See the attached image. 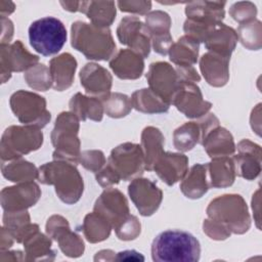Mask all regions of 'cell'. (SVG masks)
Returning <instances> with one entry per match:
<instances>
[{
  "label": "cell",
  "instance_id": "1",
  "mask_svg": "<svg viewBox=\"0 0 262 262\" xmlns=\"http://www.w3.org/2000/svg\"><path fill=\"white\" fill-rule=\"evenodd\" d=\"M200 256V242L188 231L168 229L151 244V258L156 262H195Z\"/></svg>",
  "mask_w": 262,
  "mask_h": 262
},
{
  "label": "cell",
  "instance_id": "2",
  "mask_svg": "<svg viewBox=\"0 0 262 262\" xmlns=\"http://www.w3.org/2000/svg\"><path fill=\"white\" fill-rule=\"evenodd\" d=\"M76 166L70 162L53 160L38 168L37 179L42 184L53 185L58 199L64 204H76L84 191V181Z\"/></svg>",
  "mask_w": 262,
  "mask_h": 262
},
{
  "label": "cell",
  "instance_id": "3",
  "mask_svg": "<svg viewBox=\"0 0 262 262\" xmlns=\"http://www.w3.org/2000/svg\"><path fill=\"white\" fill-rule=\"evenodd\" d=\"M71 44L90 60H111L116 53V43L108 28H98L82 20L71 26Z\"/></svg>",
  "mask_w": 262,
  "mask_h": 262
},
{
  "label": "cell",
  "instance_id": "4",
  "mask_svg": "<svg viewBox=\"0 0 262 262\" xmlns=\"http://www.w3.org/2000/svg\"><path fill=\"white\" fill-rule=\"evenodd\" d=\"M206 213L208 218L234 234H244L251 227L249 209L241 194L226 193L215 198L209 203Z\"/></svg>",
  "mask_w": 262,
  "mask_h": 262
},
{
  "label": "cell",
  "instance_id": "5",
  "mask_svg": "<svg viewBox=\"0 0 262 262\" xmlns=\"http://www.w3.org/2000/svg\"><path fill=\"white\" fill-rule=\"evenodd\" d=\"M80 120L72 112H61L51 131V143L54 146L52 158L55 161H66L77 165L80 161L81 141L78 133Z\"/></svg>",
  "mask_w": 262,
  "mask_h": 262
},
{
  "label": "cell",
  "instance_id": "6",
  "mask_svg": "<svg viewBox=\"0 0 262 262\" xmlns=\"http://www.w3.org/2000/svg\"><path fill=\"white\" fill-rule=\"evenodd\" d=\"M43 143L41 129L30 125H12L5 129L0 141L1 162L19 159L35 151Z\"/></svg>",
  "mask_w": 262,
  "mask_h": 262
},
{
  "label": "cell",
  "instance_id": "7",
  "mask_svg": "<svg viewBox=\"0 0 262 262\" xmlns=\"http://www.w3.org/2000/svg\"><path fill=\"white\" fill-rule=\"evenodd\" d=\"M67 29L56 17L45 16L37 19L29 27V40L33 49L50 56L58 53L67 42Z\"/></svg>",
  "mask_w": 262,
  "mask_h": 262
},
{
  "label": "cell",
  "instance_id": "8",
  "mask_svg": "<svg viewBox=\"0 0 262 262\" xmlns=\"http://www.w3.org/2000/svg\"><path fill=\"white\" fill-rule=\"evenodd\" d=\"M9 104L14 116L24 125L42 129L51 119V114L46 106V99L38 93L17 90L10 96Z\"/></svg>",
  "mask_w": 262,
  "mask_h": 262
},
{
  "label": "cell",
  "instance_id": "9",
  "mask_svg": "<svg viewBox=\"0 0 262 262\" xmlns=\"http://www.w3.org/2000/svg\"><path fill=\"white\" fill-rule=\"evenodd\" d=\"M106 164L115 171L120 180L124 181L141 177L145 170L142 148L133 142H124L116 146L111 151Z\"/></svg>",
  "mask_w": 262,
  "mask_h": 262
},
{
  "label": "cell",
  "instance_id": "10",
  "mask_svg": "<svg viewBox=\"0 0 262 262\" xmlns=\"http://www.w3.org/2000/svg\"><path fill=\"white\" fill-rule=\"evenodd\" d=\"M38 63L39 56L31 53L21 41L16 40L13 43L0 44V74L2 84L10 79L11 73L27 72Z\"/></svg>",
  "mask_w": 262,
  "mask_h": 262
},
{
  "label": "cell",
  "instance_id": "11",
  "mask_svg": "<svg viewBox=\"0 0 262 262\" xmlns=\"http://www.w3.org/2000/svg\"><path fill=\"white\" fill-rule=\"evenodd\" d=\"M46 234L58 244L60 251L70 258L83 255L85 245L82 237L71 230L68 220L61 215H52L45 225Z\"/></svg>",
  "mask_w": 262,
  "mask_h": 262
},
{
  "label": "cell",
  "instance_id": "12",
  "mask_svg": "<svg viewBox=\"0 0 262 262\" xmlns=\"http://www.w3.org/2000/svg\"><path fill=\"white\" fill-rule=\"evenodd\" d=\"M117 37L121 44L128 46L143 58L149 55L151 39L145 24L139 17H123L117 28Z\"/></svg>",
  "mask_w": 262,
  "mask_h": 262
},
{
  "label": "cell",
  "instance_id": "13",
  "mask_svg": "<svg viewBox=\"0 0 262 262\" xmlns=\"http://www.w3.org/2000/svg\"><path fill=\"white\" fill-rule=\"evenodd\" d=\"M171 104L190 119L203 117L212 107V103L204 99L203 93L195 83L183 81H180V85L172 98Z\"/></svg>",
  "mask_w": 262,
  "mask_h": 262
},
{
  "label": "cell",
  "instance_id": "14",
  "mask_svg": "<svg viewBox=\"0 0 262 262\" xmlns=\"http://www.w3.org/2000/svg\"><path fill=\"white\" fill-rule=\"evenodd\" d=\"M145 77L149 89L171 105L172 98L180 85L175 68L166 61L152 62Z\"/></svg>",
  "mask_w": 262,
  "mask_h": 262
},
{
  "label": "cell",
  "instance_id": "15",
  "mask_svg": "<svg viewBox=\"0 0 262 262\" xmlns=\"http://www.w3.org/2000/svg\"><path fill=\"white\" fill-rule=\"evenodd\" d=\"M128 194L139 214L151 216L159 209L163 201V191L155 182L147 178L138 177L128 185Z\"/></svg>",
  "mask_w": 262,
  "mask_h": 262
},
{
  "label": "cell",
  "instance_id": "16",
  "mask_svg": "<svg viewBox=\"0 0 262 262\" xmlns=\"http://www.w3.org/2000/svg\"><path fill=\"white\" fill-rule=\"evenodd\" d=\"M93 211L106 218L114 229L131 215L126 196L114 187H107L102 191L94 204Z\"/></svg>",
  "mask_w": 262,
  "mask_h": 262
},
{
  "label": "cell",
  "instance_id": "17",
  "mask_svg": "<svg viewBox=\"0 0 262 262\" xmlns=\"http://www.w3.org/2000/svg\"><path fill=\"white\" fill-rule=\"evenodd\" d=\"M41 196L39 185L34 182H21L1 190V207L4 211H24L37 204Z\"/></svg>",
  "mask_w": 262,
  "mask_h": 262
},
{
  "label": "cell",
  "instance_id": "18",
  "mask_svg": "<svg viewBox=\"0 0 262 262\" xmlns=\"http://www.w3.org/2000/svg\"><path fill=\"white\" fill-rule=\"evenodd\" d=\"M235 148L237 154L232 160L236 175L246 180L256 179L261 172V146L250 139H243Z\"/></svg>",
  "mask_w": 262,
  "mask_h": 262
},
{
  "label": "cell",
  "instance_id": "19",
  "mask_svg": "<svg viewBox=\"0 0 262 262\" xmlns=\"http://www.w3.org/2000/svg\"><path fill=\"white\" fill-rule=\"evenodd\" d=\"M145 26L149 33L154 50L160 55H167L174 43L170 34L172 26L170 15L162 10L150 11L145 16Z\"/></svg>",
  "mask_w": 262,
  "mask_h": 262
},
{
  "label": "cell",
  "instance_id": "20",
  "mask_svg": "<svg viewBox=\"0 0 262 262\" xmlns=\"http://www.w3.org/2000/svg\"><path fill=\"white\" fill-rule=\"evenodd\" d=\"M79 77L82 87L89 96L102 100L111 93L113 77L106 69L98 63H86L80 71Z\"/></svg>",
  "mask_w": 262,
  "mask_h": 262
},
{
  "label": "cell",
  "instance_id": "21",
  "mask_svg": "<svg viewBox=\"0 0 262 262\" xmlns=\"http://www.w3.org/2000/svg\"><path fill=\"white\" fill-rule=\"evenodd\" d=\"M152 171L168 186H172L186 175L188 158L181 152L164 151L156 162Z\"/></svg>",
  "mask_w": 262,
  "mask_h": 262
},
{
  "label": "cell",
  "instance_id": "22",
  "mask_svg": "<svg viewBox=\"0 0 262 262\" xmlns=\"http://www.w3.org/2000/svg\"><path fill=\"white\" fill-rule=\"evenodd\" d=\"M110 68L119 79L136 80L143 74L144 58L129 48L121 49L110 60Z\"/></svg>",
  "mask_w": 262,
  "mask_h": 262
},
{
  "label": "cell",
  "instance_id": "23",
  "mask_svg": "<svg viewBox=\"0 0 262 262\" xmlns=\"http://www.w3.org/2000/svg\"><path fill=\"white\" fill-rule=\"evenodd\" d=\"M228 57L208 51L200 58L201 73L206 82L213 87H223L229 80Z\"/></svg>",
  "mask_w": 262,
  "mask_h": 262
},
{
  "label": "cell",
  "instance_id": "24",
  "mask_svg": "<svg viewBox=\"0 0 262 262\" xmlns=\"http://www.w3.org/2000/svg\"><path fill=\"white\" fill-rule=\"evenodd\" d=\"M77 70V60L69 52L61 53L49 61V71L52 80V88L56 91L69 89L74 82Z\"/></svg>",
  "mask_w": 262,
  "mask_h": 262
},
{
  "label": "cell",
  "instance_id": "25",
  "mask_svg": "<svg viewBox=\"0 0 262 262\" xmlns=\"http://www.w3.org/2000/svg\"><path fill=\"white\" fill-rule=\"evenodd\" d=\"M237 41L238 38L235 30L220 23L209 35L204 44L208 51L230 58Z\"/></svg>",
  "mask_w": 262,
  "mask_h": 262
},
{
  "label": "cell",
  "instance_id": "26",
  "mask_svg": "<svg viewBox=\"0 0 262 262\" xmlns=\"http://www.w3.org/2000/svg\"><path fill=\"white\" fill-rule=\"evenodd\" d=\"M211 188L208 176V164L193 165L180 183L181 192L188 199L202 198Z\"/></svg>",
  "mask_w": 262,
  "mask_h": 262
},
{
  "label": "cell",
  "instance_id": "27",
  "mask_svg": "<svg viewBox=\"0 0 262 262\" xmlns=\"http://www.w3.org/2000/svg\"><path fill=\"white\" fill-rule=\"evenodd\" d=\"M203 146L211 159L234 155L235 144L232 134L223 127H216L204 139Z\"/></svg>",
  "mask_w": 262,
  "mask_h": 262
},
{
  "label": "cell",
  "instance_id": "28",
  "mask_svg": "<svg viewBox=\"0 0 262 262\" xmlns=\"http://www.w3.org/2000/svg\"><path fill=\"white\" fill-rule=\"evenodd\" d=\"M224 1H192L186 4L187 19L202 23H222L225 11Z\"/></svg>",
  "mask_w": 262,
  "mask_h": 262
},
{
  "label": "cell",
  "instance_id": "29",
  "mask_svg": "<svg viewBox=\"0 0 262 262\" xmlns=\"http://www.w3.org/2000/svg\"><path fill=\"white\" fill-rule=\"evenodd\" d=\"M79 12L84 13L92 25L108 28L115 20L117 9L114 1H80Z\"/></svg>",
  "mask_w": 262,
  "mask_h": 262
},
{
  "label": "cell",
  "instance_id": "30",
  "mask_svg": "<svg viewBox=\"0 0 262 262\" xmlns=\"http://www.w3.org/2000/svg\"><path fill=\"white\" fill-rule=\"evenodd\" d=\"M140 141V146L144 155L145 170L152 171L156 162L164 152L165 137L159 128L147 126L141 132Z\"/></svg>",
  "mask_w": 262,
  "mask_h": 262
},
{
  "label": "cell",
  "instance_id": "31",
  "mask_svg": "<svg viewBox=\"0 0 262 262\" xmlns=\"http://www.w3.org/2000/svg\"><path fill=\"white\" fill-rule=\"evenodd\" d=\"M70 112L75 114L80 121L91 120L100 122L103 117L102 101L96 97L84 95L80 92L72 96L69 102Z\"/></svg>",
  "mask_w": 262,
  "mask_h": 262
},
{
  "label": "cell",
  "instance_id": "32",
  "mask_svg": "<svg viewBox=\"0 0 262 262\" xmlns=\"http://www.w3.org/2000/svg\"><path fill=\"white\" fill-rule=\"evenodd\" d=\"M208 176L210 186L213 188H224L233 184L235 180V167L231 157L212 159L208 163Z\"/></svg>",
  "mask_w": 262,
  "mask_h": 262
},
{
  "label": "cell",
  "instance_id": "33",
  "mask_svg": "<svg viewBox=\"0 0 262 262\" xmlns=\"http://www.w3.org/2000/svg\"><path fill=\"white\" fill-rule=\"evenodd\" d=\"M23 245L27 261H53L55 259L52 239L40 230L30 234Z\"/></svg>",
  "mask_w": 262,
  "mask_h": 262
},
{
  "label": "cell",
  "instance_id": "34",
  "mask_svg": "<svg viewBox=\"0 0 262 262\" xmlns=\"http://www.w3.org/2000/svg\"><path fill=\"white\" fill-rule=\"evenodd\" d=\"M200 43L184 35L172 44L168 54L176 67H193L199 58Z\"/></svg>",
  "mask_w": 262,
  "mask_h": 262
},
{
  "label": "cell",
  "instance_id": "35",
  "mask_svg": "<svg viewBox=\"0 0 262 262\" xmlns=\"http://www.w3.org/2000/svg\"><path fill=\"white\" fill-rule=\"evenodd\" d=\"M204 139V131L200 120L186 122L173 132V144L181 152L192 149L199 143L202 144Z\"/></svg>",
  "mask_w": 262,
  "mask_h": 262
},
{
  "label": "cell",
  "instance_id": "36",
  "mask_svg": "<svg viewBox=\"0 0 262 262\" xmlns=\"http://www.w3.org/2000/svg\"><path fill=\"white\" fill-rule=\"evenodd\" d=\"M130 99L132 107L143 114H163L168 112L170 107L168 102L163 100L149 88H142L134 91Z\"/></svg>",
  "mask_w": 262,
  "mask_h": 262
},
{
  "label": "cell",
  "instance_id": "37",
  "mask_svg": "<svg viewBox=\"0 0 262 262\" xmlns=\"http://www.w3.org/2000/svg\"><path fill=\"white\" fill-rule=\"evenodd\" d=\"M1 172L4 178L15 183L30 182L38 178V168L21 158L1 162Z\"/></svg>",
  "mask_w": 262,
  "mask_h": 262
},
{
  "label": "cell",
  "instance_id": "38",
  "mask_svg": "<svg viewBox=\"0 0 262 262\" xmlns=\"http://www.w3.org/2000/svg\"><path fill=\"white\" fill-rule=\"evenodd\" d=\"M113 227L108 220L99 213H88L82 224V230L86 239L91 244L103 242L108 238Z\"/></svg>",
  "mask_w": 262,
  "mask_h": 262
},
{
  "label": "cell",
  "instance_id": "39",
  "mask_svg": "<svg viewBox=\"0 0 262 262\" xmlns=\"http://www.w3.org/2000/svg\"><path fill=\"white\" fill-rule=\"evenodd\" d=\"M236 35L238 41L249 50H259L262 46V24L254 18L239 24Z\"/></svg>",
  "mask_w": 262,
  "mask_h": 262
},
{
  "label": "cell",
  "instance_id": "40",
  "mask_svg": "<svg viewBox=\"0 0 262 262\" xmlns=\"http://www.w3.org/2000/svg\"><path fill=\"white\" fill-rule=\"evenodd\" d=\"M101 101L106 116L114 119L126 117L132 110L131 99L120 92H111Z\"/></svg>",
  "mask_w": 262,
  "mask_h": 262
},
{
  "label": "cell",
  "instance_id": "41",
  "mask_svg": "<svg viewBox=\"0 0 262 262\" xmlns=\"http://www.w3.org/2000/svg\"><path fill=\"white\" fill-rule=\"evenodd\" d=\"M28 86L37 91H47L52 87V80L49 68L43 63H38L29 69L24 75Z\"/></svg>",
  "mask_w": 262,
  "mask_h": 262
},
{
  "label": "cell",
  "instance_id": "42",
  "mask_svg": "<svg viewBox=\"0 0 262 262\" xmlns=\"http://www.w3.org/2000/svg\"><path fill=\"white\" fill-rule=\"evenodd\" d=\"M229 14L235 21L242 24L256 18L257 7L251 1H238L230 6Z\"/></svg>",
  "mask_w": 262,
  "mask_h": 262
},
{
  "label": "cell",
  "instance_id": "43",
  "mask_svg": "<svg viewBox=\"0 0 262 262\" xmlns=\"http://www.w3.org/2000/svg\"><path fill=\"white\" fill-rule=\"evenodd\" d=\"M79 163L88 171L97 173L106 164L104 154L99 149L83 150L80 155Z\"/></svg>",
  "mask_w": 262,
  "mask_h": 262
},
{
  "label": "cell",
  "instance_id": "44",
  "mask_svg": "<svg viewBox=\"0 0 262 262\" xmlns=\"http://www.w3.org/2000/svg\"><path fill=\"white\" fill-rule=\"evenodd\" d=\"M115 231L119 239L133 241L140 234L141 224L136 216L130 215Z\"/></svg>",
  "mask_w": 262,
  "mask_h": 262
},
{
  "label": "cell",
  "instance_id": "45",
  "mask_svg": "<svg viewBox=\"0 0 262 262\" xmlns=\"http://www.w3.org/2000/svg\"><path fill=\"white\" fill-rule=\"evenodd\" d=\"M203 231L214 241H224L231 235V232L226 227L210 218L204 220Z\"/></svg>",
  "mask_w": 262,
  "mask_h": 262
},
{
  "label": "cell",
  "instance_id": "46",
  "mask_svg": "<svg viewBox=\"0 0 262 262\" xmlns=\"http://www.w3.org/2000/svg\"><path fill=\"white\" fill-rule=\"evenodd\" d=\"M117 5L123 12L135 13L139 15L147 14L151 8L150 1H118Z\"/></svg>",
  "mask_w": 262,
  "mask_h": 262
},
{
  "label": "cell",
  "instance_id": "47",
  "mask_svg": "<svg viewBox=\"0 0 262 262\" xmlns=\"http://www.w3.org/2000/svg\"><path fill=\"white\" fill-rule=\"evenodd\" d=\"M175 70L180 81L192 83H198L201 81L200 74L196 72L194 67H176Z\"/></svg>",
  "mask_w": 262,
  "mask_h": 262
},
{
  "label": "cell",
  "instance_id": "48",
  "mask_svg": "<svg viewBox=\"0 0 262 262\" xmlns=\"http://www.w3.org/2000/svg\"><path fill=\"white\" fill-rule=\"evenodd\" d=\"M13 32L12 21L6 16H1V44H9L13 37Z\"/></svg>",
  "mask_w": 262,
  "mask_h": 262
},
{
  "label": "cell",
  "instance_id": "49",
  "mask_svg": "<svg viewBox=\"0 0 262 262\" xmlns=\"http://www.w3.org/2000/svg\"><path fill=\"white\" fill-rule=\"evenodd\" d=\"M116 261H144V257L135 250H126L116 253Z\"/></svg>",
  "mask_w": 262,
  "mask_h": 262
},
{
  "label": "cell",
  "instance_id": "50",
  "mask_svg": "<svg viewBox=\"0 0 262 262\" xmlns=\"http://www.w3.org/2000/svg\"><path fill=\"white\" fill-rule=\"evenodd\" d=\"M26 260V255L19 250L16 251H1L0 255V261L1 262H10V261H24Z\"/></svg>",
  "mask_w": 262,
  "mask_h": 262
},
{
  "label": "cell",
  "instance_id": "51",
  "mask_svg": "<svg viewBox=\"0 0 262 262\" xmlns=\"http://www.w3.org/2000/svg\"><path fill=\"white\" fill-rule=\"evenodd\" d=\"M14 242L15 241H14L12 234L9 232V230L6 227L2 226L1 227V238H0V249H1V251L9 250Z\"/></svg>",
  "mask_w": 262,
  "mask_h": 262
},
{
  "label": "cell",
  "instance_id": "52",
  "mask_svg": "<svg viewBox=\"0 0 262 262\" xmlns=\"http://www.w3.org/2000/svg\"><path fill=\"white\" fill-rule=\"evenodd\" d=\"M261 110V103H258L256 105V107L252 111L251 117H250V123H251V127L253 129V131H255L258 135H260V122H261V118H260V112Z\"/></svg>",
  "mask_w": 262,
  "mask_h": 262
},
{
  "label": "cell",
  "instance_id": "53",
  "mask_svg": "<svg viewBox=\"0 0 262 262\" xmlns=\"http://www.w3.org/2000/svg\"><path fill=\"white\" fill-rule=\"evenodd\" d=\"M259 204H260V189H258L254 194H253V199H252V209H253V213H254V218L256 221V225L257 228L260 229V217H259Z\"/></svg>",
  "mask_w": 262,
  "mask_h": 262
},
{
  "label": "cell",
  "instance_id": "54",
  "mask_svg": "<svg viewBox=\"0 0 262 262\" xmlns=\"http://www.w3.org/2000/svg\"><path fill=\"white\" fill-rule=\"evenodd\" d=\"M116 253L113 250H101L94 256V261H115Z\"/></svg>",
  "mask_w": 262,
  "mask_h": 262
},
{
  "label": "cell",
  "instance_id": "55",
  "mask_svg": "<svg viewBox=\"0 0 262 262\" xmlns=\"http://www.w3.org/2000/svg\"><path fill=\"white\" fill-rule=\"evenodd\" d=\"M15 9V5L11 1H0V14L1 16H8Z\"/></svg>",
  "mask_w": 262,
  "mask_h": 262
},
{
  "label": "cell",
  "instance_id": "56",
  "mask_svg": "<svg viewBox=\"0 0 262 262\" xmlns=\"http://www.w3.org/2000/svg\"><path fill=\"white\" fill-rule=\"evenodd\" d=\"M60 5L64 10L70 12H78L80 7V1H60Z\"/></svg>",
  "mask_w": 262,
  "mask_h": 262
}]
</instances>
